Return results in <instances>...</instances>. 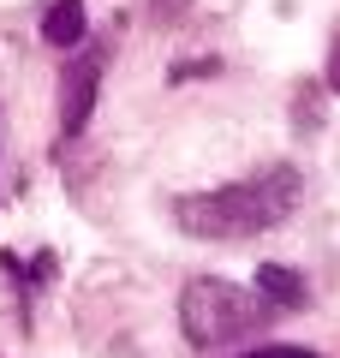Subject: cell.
<instances>
[{
	"label": "cell",
	"mask_w": 340,
	"mask_h": 358,
	"mask_svg": "<svg viewBox=\"0 0 340 358\" xmlns=\"http://www.w3.org/2000/svg\"><path fill=\"white\" fill-rule=\"evenodd\" d=\"M299 203V167L275 162L251 179L215 185V192H191L173 203V221L191 239H257V233L281 227Z\"/></svg>",
	"instance_id": "1"
},
{
	"label": "cell",
	"mask_w": 340,
	"mask_h": 358,
	"mask_svg": "<svg viewBox=\"0 0 340 358\" xmlns=\"http://www.w3.org/2000/svg\"><path fill=\"white\" fill-rule=\"evenodd\" d=\"M269 317V305L257 299V287H233L221 275H203L179 293V329H185L191 346H227L245 341L257 322Z\"/></svg>",
	"instance_id": "2"
},
{
	"label": "cell",
	"mask_w": 340,
	"mask_h": 358,
	"mask_svg": "<svg viewBox=\"0 0 340 358\" xmlns=\"http://www.w3.org/2000/svg\"><path fill=\"white\" fill-rule=\"evenodd\" d=\"M101 66H108V48H101V42H90V48H78L72 60H66V72H60V131L66 138H78V131L90 126V114H96Z\"/></svg>",
	"instance_id": "3"
},
{
	"label": "cell",
	"mask_w": 340,
	"mask_h": 358,
	"mask_svg": "<svg viewBox=\"0 0 340 358\" xmlns=\"http://www.w3.org/2000/svg\"><path fill=\"white\" fill-rule=\"evenodd\" d=\"M90 30V13H84V0H54L48 13H42V36L54 42V48H78Z\"/></svg>",
	"instance_id": "4"
},
{
	"label": "cell",
	"mask_w": 340,
	"mask_h": 358,
	"mask_svg": "<svg viewBox=\"0 0 340 358\" xmlns=\"http://www.w3.org/2000/svg\"><path fill=\"white\" fill-rule=\"evenodd\" d=\"M257 299H263L269 310H292V305H304V281L292 268H281V263H263L257 268Z\"/></svg>",
	"instance_id": "5"
},
{
	"label": "cell",
	"mask_w": 340,
	"mask_h": 358,
	"mask_svg": "<svg viewBox=\"0 0 340 358\" xmlns=\"http://www.w3.org/2000/svg\"><path fill=\"white\" fill-rule=\"evenodd\" d=\"M245 358H316L311 346H263V352H245Z\"/></svg>",
	"instance_id": "6"
},
{
	"label": "cell",
	"mask_w": 340,
	"mask_h": 358,
	"mask_svg": "<svg viewBox=\"0 0 340 358\" xmlns=\"http://www.w3.org/2000/svg\"><path fill=\"white\" fill-rule=\"evenodd\" d=\"M328 90H340V42L328 48Z\"/></svg>",
	"instance_id": "7"
}]
</instances>
